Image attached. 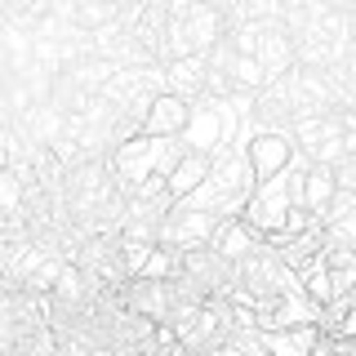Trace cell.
Segmentation results:
<instances>
[{"label":"cell","instance_id":"obj_3","mask_svg":"<svg viewBox=\"0 0 356 356\" xmlns=\"http://www.w3.org/2000/svg\"><path fill=\"white\" fill-rule=\"evenodd\" d=\"M294 209V178H272V183H259V192L250 196V205H245V222H250L254 232H259L263 241L281 236L285 227V214Z\"/></svg>","mask_w":356,"mask_h":356},{"label":"cell","instance_id":"obj_12","mask_svg":"<svg viewBox=\"0 0 356 356\" xmlns=\"http://www.w3.org/2000/svg\"><path fill=\"white\" fill-rule=\"evenodd\" d=\"M325 250H330V245H325V227H321V232H307V236H294V241H285V245H276L281 263L294 276H303L316 263H325Z\"/></svg>","mask_w":356,"mask_h":356},{"label":"cell","instance_id":"obj_7","mask_svg":"<svg viewBox=\"0 0 356 356\" xmlns=\"http://www.w3.org/2000/svg\"><path fill=\"white\" fill-rule=\"evenodd\" d=\"M192 116H196V103L178 94H156V103L147 111V125H143V138L152 143H183V134L192 129Z\"/></svg>","mask_w":356,"mask_h":356},{"label":"cell","instance_id":"obj_15","mask_svg":"<svg viewBox=\"0 0 356 356\" xmlns=\"http://www.w3.org/2000/svg\"><path fill=\"white\" fill-rule=\"evenodd\" d=\"M325 267L334 276V289L352 294L356 289V250H325Z\"/></svg>","mask_w":356,"mask_h":356},{"label":"cell","instance_id":"obj_16","mask_svg":"<svg viewBox=\"0 0 356 356\" xmlns=\"http://www.w3.org/2000/svg\"><path fill=\"white\" fill-rule=\"evenodd\" d=\"M339 81H343V94H348V103H356V49L348 54V63L339 67Z\"/></svg>","mask_w":356,"mask_h":356},{"label":"cell","instance_id":"obj_1","mask_svg":"<svg viewBox=\"0 0 356 356\" xmlns=\"http://www.w3.org/2000/svg\"><path fill=\"white\" fill-rule=\"evenodd\" d=\"M254 192H259V183H254L250 156H245L241 143H232V147H222L214 156V170H209V183H205V192H200L196 205L214 209L218 218H241Z\"/></svg>","mask_w":356,"mask_h":356},{"label":"cell","instance_id":"obj_11","mask_svg":"<svg viewBox=\"0 0 356 356\" xmlns=\"http://www.w3.org/2000/svg\"><path fill=\"white\" fill-rule=\"evenodd\" d=\"M209 250H214L218 259H227L232 267H241L254 250H263V236L245 218H222L218 232H214V241H209Z\"/></svg>","mask_w":356,"mask_h":356},{"label":"cell","instance_id":"obj_10","mask_svg":"<svg viewBox=\"0 0 356 356\" xmlns=\"http://www.w3.org/2000/svg\"><path fill=\"white\" fill-rule=\"evenodd\" d=\"M165 94H178L187 103H200L209 94V54H196V58H178L165 67Z\"/></svg>","mask_w":356,"mask_h":356},{"label":"cell","instance_id":"obj_6","mask_svg":"<svg viewBox=\"0 0 356 356\" xmlns=\"http://www.w3.org/2000/svg\"><path fill=\"white\" fill-rule=\"evenodd\" d=\"M245 156H250L254 183H272L289 165H298V152H294V138H289V134H250V138H245Z\"/></svg>","mask_w":356,"mask_h":356},{"label":"cell","instance_id":"obj_8","mask_svg":"<svg viewBox=\"0 0 356 356\" xmlns=\"http://www.w3.org/2000/svg\"><path fill=\"white\" fill-rule=\"evenodd\" d=\"M294 200H298V205H307L312 214H321V218H325V214H330V205L339 200V183H334V170H321V165L298 161Z\"/></svg>","mask_w":356,"mask_h":356},{"label":"cell","instance_id":"obj_14","mask_svg":"<svg viewBox=\"0 0 356 356\" xmlns=\"http://www.w3.org/2000/svg\"><path fill=\"white\" fill-rule=\"evenodd\" d=\"M143 276H147V281H178V276H183V250H174V245H156L147 267H143Z\"/></svg>","mask_w":356,"mask_h":356},{"label":"cell","instance_id":"obj_4","mask_svg":"<svg viewBox=\"0 0 356 356\" xmlns=\"http://www.w3.org/2000/svg\"><path fill=\"white\" fill-rule=\"evenodd\" d=\"M218 214L214 209H205V205H174L170 214H165L161 222V245H174V250H200V245H209L214 241V232H218Z\"/></svg>","mask_w":356,"mask_h":356},{"label":"cell","instance_id":"obj_2","mask_svg":"<svg viewBox=\"0 0 356 356\" xmlns=\"http://www.w3.org/2000/svg\"><path fill=\"white\" fill-rule=\"evenodd\" d=\"M289 138H294L298 161L321 165V170H339V161L352 152V138H348V129H343L339 111H334V116H303V120H294Z\"/></svg>","mask_w":356,"mask_h":356},{"label":"cell","instance_id":"obj_9","mask_svg":"<svg viewBox=\"0 0 356 356\" xmlns=\"http://www.w3.org/2000/svg\"><path fill=\"white\" fill-rule=\"evenodd\" d=\"M209 170H214V156H205V152L187 147L183 156H178V165L170 170V200H174V205H187L192 196L205 192Z\"/></svg>","mask_w":356,"mask_h":356},{"label":"cell","instance_id":"obj_13","mask_svg":"<svg viewBox=\"0 0 356 356\" xmlns=\"http://www.w3.org/2000/svg\"><path fill=\"white\" fill-rule=\"evenodd\" d=\"M298 294H303L307 298V303L312 307H330L334 303V298H339V289H334V276H330V267L325 263H316V267H312V272H303V276H298Z\"/></svg>","mask_w":356,"mask_h":356},{"label":"cell","instance_id":"obj_5","mask_svg":"<svg viewBox=\"0 0 356 356\" xmlns=\"http://www.w3.org/2000/svg\"><path fill=\"white\" fill-rule=\"evenodd\" d=\"M116 294H120V307H125L129 316H143V321H152V325H170V312H174V285L170 281L129 276Z\"/></svg>","mask_w":356,"mask_h":356}]
</instances>
